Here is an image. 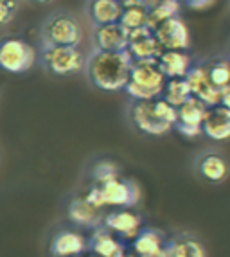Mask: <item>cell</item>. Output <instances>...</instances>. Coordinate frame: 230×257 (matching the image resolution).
Here are the masks:
<instances>
[{"instance_id": "cell-15", "label": "cell", "mask_w": 230, "mask_h": 257, "mask_svg": "<svg viewBox=\"0 0 230 257\" xmlns=\"http://www.w3.org/2000/svg\"><path fill=\"white\" fill-rule=\"evenodd\" d=\"M88 250V241L76 230H60L51 241L52 257H79Z\"/></svg>"}, {"instance_id": "cell-3", "label": "cell", "mask_w": 230, "mask_h": 257, "mask_svg": "<svg viewBox=\"0 0 230 257\" xmlns=\"http://www.w3.org/2000/svg\"><path fill=\"white\" fill-rule=\"evenodd\" d=\"M43 45L56 47H79L83 40V27L74 15L58 11L47 17L42 26Z\"/></svg>"}, {"instance_id": "cell-2", "label": "cell", "mask_w": 230, "mask_h": 257, "mask_svg": "<svg viewBox=\"0 0 230 257\" xmlns=\"http://www.w3.org/2000/svg\"><path fill=\"white\" fill-rule=\"evenodd\" d=\"M166 81V76L158 69V61H133L130 81L124 92L133 101H155L162 97Z\"/></svg>"}, {"instance_id": "cell-7", "label": "cell", "mask_w": 230, "mask_h": 257, "mask_svg": "<svg viewBox=\"0 0 230 257\" xmlns=\"http://www.w3.org/2000/svg\"><path fill=\"white\" fill-rule=\"evenodd\" d=\"M155 36L164 51H187L191 47V33L180 17H173L155 27Z\"/></svg>"}, {"instance_id": "cell-29", "label": "cell", "mask_w": 230, "mask_h": 257, "mask_svg": "<svg viewBox=\"0 0 230 257\" xmlns=\"http://www.w3.org/2000/svg\"><path fill=\"white\" fill-rule=\"evenodd\" d=\"M175 130L180 133V135H183L185 139H196L200 137L201 133V128H194V126H183V124H175Z\"/></svg>"}, {"instance_id": "cell-4", "label": "cell", "mask_w": 230, "mask_h": 257, "mask_svg": "<svg viewBox=\"0 0 230 257\" xmlns=\"http://www.w3.org/2000/svg\"><path fill=\"white\" fill-rule=\"evenodd\" d=\"M36 63V51L31 43L17 36L0 40V69L9 74H24Z\"/></svg>"}, {"instance_id": "cell-24", "label": "cell", "mask_w": 230, "mask_h": 257, "mask_svg": "<svg viewBox=\"0 0 230 257\" xmlns=\"http://www.w3.org/2000/svg\"><path fill=\"white\" fill-rule=\"evenodd\" d=\"M162 257H205V252L194 239L183 237L166 244Z\"/></svg>"}, {"instance_id": "cell-26", "label": "cell", "mask_w": 230, "mask_h": 257, "mask_svg": "<svg viewBox=\"0 0 230 257\" xmlns=\"http://www.w3.org/2000/svg\"><path fill=\"white\" fill-rule=\"evenodd\" d=\"M119 24L124 27V29H128L130 33L135 29H141V27H146L148 26V9L139 8V6L124 8Z\"/></svg>"}, {"instance_id": "cell-12", "label": "cell", "mask_w": 230, "mask_h": 257, "mask_svg": "<svg viewBox=\"0 0 230 257\" xmlns=\"http://www.w3.org/2000/svg\"><path fill=\"white\" fill-rule=\"evenodd\" d=\"M102 225L111 234H117V236L126 237V239H135L137 234L142 230L141 216L132 212L130 209H121V210H113V212H108L104 216V219H102Z\"/></svg>"}, {"instance_id": "cell-21", "label": "cell", "mask_w": 230, "mask_h": 257, "mask_svg": "<svg viewBox=\"0 0 230 257\" xmlns=\"http://www.w3.org/2000/svg\"><path fill=\"white\" fill-rule=\"evenodd\" d=\"M207 110H209V108L205 106L200 99L191 97L187 103L178 108V122H176V124L201 128L205 115H207Z\"/></svg>"}, {"instance_id": "cell-10", "label": "cell", "mask_w": 230, "mask_h": 257, "mask_svg": "<svg viewBox=\"0 0 230 257\" xmlns=\"http://www.w3.org/2000/svg\"><path fill=\"white\" fill-rule=\"evenodd\" d=\"M185 81H187L189 88H191L192 97L200 99L207 108H212L219 104V94H221V90H217L216 86L210 83L205 67L192 65L191 70L185 76Z\"/></svg>"}, {"instance_id": "cell-25", "label": "cell", "mask_w": 230, "mask_h": 257, "mask_svg": "<svg viewBox=\"0 0 230 257\" xmlns=\"http://www.w3.org/2000/svg\"><path fill=\"white\" fill-rule=\"evenodd\" d=\"M207 76L210 83L216 86L217 90H223L225 86L230 85V61L228 60H214L207 67Z\"/></svg>"}, {"instance_id": "cell-31", "label": "cell", "mask_w": 230, "mask_h": 257, "mask_svg": "<svg viewBox=\"0 0 230 257\" xmlns=\"http://www.w3.org/2000/svg\"><path fill=\"white\" fill-rule=\"evenodd\" d=\"M191 9H207L214 4V0H185Z\"/></svg>"}, {"instance_id": "cell-27", "label": "cell", "mask_w": 230, "mask_h": 257, "mask_svg": "<svg viewBox=\"0 0 230 257\" xmlns=\"http://www.w3.org/2000/svg\"><path fill=\"white\" fill-rule=\"evenodd\" d=\"M119 178V167L110 160H101L92 167V180L95 185H104Z\"/></svg>"}, {"instance_id": "cell-28", "label": "cell", "mask_w": 230, "mask_h": 257, "mask_svg": "<svg viewBox=\"0 0 230 257\" xmlns=\"http://www.w3.org/2000/svg\"><path fill=\"white\" fill-rule=\"evenodd\" d=\"M18 11V0H0V27L8 26Z\"/></svg>"}, {"instance_id": "cell-9", "label": "cell", "mask_w": 230, "mask_h": 257, "mask_svg": "<svg viewBox=\"0 0 230 257\" xmlns=\"http://www.w3.org/2000/svg\"><path fill=\"white\" fill-rule=\"evenodd\" d=\"M128 52L133 58V61H158L164 49L160 47V43H158L157 36H155V31L146 26L130 33Z\"/></svg>"}, {"instance_id": "cell-30", "label": "cell", "mask_w": 230, "mask_h": 257, "mask_svg": "<svg viewBox=\"0 0 230 257\" xmlns=\"http://www.w3.org/2000/svg\"><path fill=\"white\" fill-rule=\"evenodd\" d=\"M123 2L124 8H132V6H139V8H146L149 11V9H153L155 6L158 4V0H121Z\"/></svg>"}, {"instance_id": "cell-22", "label": "cell", "mask_w": 230, "mask_h": 257, "mask_svg": "<svg viewBox=\"0 0 230 257\" xmlns=\"http://www.w3.org/2000/svg\"><path fill=\"white\" fill-rule=\"evenodd\" d=\"M180 9H182L180 0H158V4L148 11V27L155 29L162 22L173 17H180Z\"/></svg>"}, {"instance_id": "cell-13", "label": "cell", "mask_w": 230, "mask_h": 257, "mask_svg": "<svg viewBox=\"0 0 230 257\" xmlns=\"http://www.w3.org/2000/svg\"><path fill=\"white\" fill-rule=\"evenodd\" d=\"M201 132L210 141L225 142L230 139V110L221 104L207 110V115L201 124Z\"/></svg>"}, {"instance_id": "cell-20", "label": "cell", "mask_w": 230, "mask_h": 257, "mask_svg": "<svg viewBox=\"0 0 230 257\" xmlns=\"http://www.w3.org/2000/svg\"><path fill=\"white\" fill-rule=\"evenodd\" d=\"M166 243L162 234L153 228H142L133 239V252L139 257H162Z\"/></svg>"}, {"instance_id": "cell-17", "label": "cell", "mask_w": 230, "mask_h": 257, "mask_svg": "<svg viewBox=\"0 0 230 257\" xmlns=\"http://www.w3.org/2000/svg\"><path fill=\"white\" fill-rule=\"evenodd\" d=\"M191 67L192 60L185 51H164L158 58V69L166 79H183Z\"/></svg>"}, {"instance_id": "cell-16", "label": "cell", "mask_w": 230, "mask_h": 257, "mask_svg": "<svg viewBox=\"0 0 230 257\" xmlns=\"http://www.w3.org/2000/svg\"><path fill=\"white\" fill-rule=\"evenodd\" d=\"M123 2L121 0H88L86 13L95 27L117 24L123 15Z\"/></svg>"}, {"instance_id": "cell-19", "label": "cell", "mask_w": 230, "mask_h": 257, "mask_svg": "<svg viewBox=\"0 0 230 257\" xmlns=\"http://www.w3.org/2000/svg\"><path fill=\"white\" fill-rule=\"evenodd\" d=\"M88 250L95 257H123L124 246L117 237H113L108 228H95L88 239Z\"/></svg>"}, {"instance_id": "cell-1", "label": "cell", "mask_w": 230, "mask_h": 257, "mask_svg": "<svg viewBox=\"0 0 230 257\" xmlns=\"http://www.w3.org/2000/svg\"><path fill=\"white\" fill-rule=\"evenodd\" d=\"M133 58L128 51L124 52H102L92 51L86 60V74L90 83L102 92L124 90L130 81Z\"/></svg>"}, {"instance_id": "cell-11", "label": "cell", "mask_w": 230, "mask_h": 257, "mask_svg": "<svg viewBox=\"0 0 230 257\" xmlns=\"http://www.w3.org/2000/svg\"><path fill=\"white\" fill-rule=\"evenodd\" d=\"M130 31L124 29L119 22L110 26H101L94 29L95 51L102 52H124L128 51Z\"/></svg>"}, {"instance_id": "cell-23", "label": "cell", "mask_w": 230, "mask_h": 257, "mask_svg": "<svg viewBox=\"0 0 230 257\" xmlns=\"http://www.w3.org/2000/svg\"><path fill=\"white\" fill-rule=\"evenodd\" d=\"M191 97H192L191 88H189L185 77L183 79H167L166 81L162 99H166L169 104H173L175 108H180L182 104L187 103Z\"/></svg>"}, {"instance_id": "cell-32", "label": "cell", "mask_w": 230, "mask_h": 257, "mask_svg": "<svg viewBox=\"0 0 230 257\" xmlns=\"http://www.w3.org/2000/svg\"><path fill=\"white\" fill-rule=\"evenodd\" d=\"M219 104L230 110V85L225 86L221 90V94H219Z\"/></svg>"}, {"instance_id": "cell-14", "label": "cell", "mask_w": 230, "mask_h": 257, "mask_svg": "<svg viewBox=\"0 0 230 257\" xmlns=\"http://www.w3.org/2000/svg\"><path fill=\"white\" fill-rule=\"evenodd\" d=\"M196 171L205 182H209V184H221V182L226 180L230 167L221 153L207 151V153L198 157Z\"/></svg>"}, {"instance_id": "cell-5", "label": "cell", "mask_w": 230, "mask_h": 257, "mask_svg": "<svg viewBox=\"0 0 230 257\" xmlns=\"http://www.w3.org/2000/svg\"><path fill=\"white\" fill-rule=\"evenodd\" d=\"M43 67L54 76H72L85 69V56L77 47H56V45H43L42 49Z\"/></svg>"}, {"instance_id": "cell-33", "label": "cell", "mask_w": 230, "mask_h": 257, "mask_svg": "<svg viewBox=\"0 0 230 257\" xmlns=\"http://www.w3.org/2000/svg\"><path fill=\"white\" fill-rule=\"evenodd\" d=\"M31 2H34V4H51V2H54V0H31Z\"/></svg>"}, {"instance_id": "cell-8", "label": "cell", "mask_w": 230, "mask_h": 257, "mask_svg": "<svg viewBox=\"0 0 230 257\" xmlns=\"http://www.w3.org/2000/svg\"><path fill=\"white\" fill-rule=\"evenodd\" d=\"M99 187H101L104 205L108 207L130 209V207H135L141 200V187L135 182L117 178V180H111L104 185H99Z\"/></svg>"}, {"instance_id": "cell-6", "label": "cell", "mask_w": 230, "mask_h": 257, "mask_svg": "<svg viewBox=\"0 0 230 257\" xmlns=\"http://www.w3.org/2000/svg\"><path fill=\"white\" fill-rule=\"evenodd\" d=\"M130 119L139 132L144 135H151V137H160L173 130L169 122H166L158 115L155 101H133L130 108Z\"/></svg>"}, {"instance_id": "cell-18", "label": "cell", "mask_w": 230, "mask_h": 257, "mask_svg": "<svg viewBox=\"0 0 230 257\" xmlns=\"http://www.w3.org/2000/svg\"><path fill=\"white\" fill-rule=\"evenodd\" d=\"M68 219L77 225V227H86V228H99L101 227L104 216L101 214V209L90 205L83 198H74L72 202L68 203Z\"/></svg>"}]
</instances>
